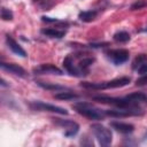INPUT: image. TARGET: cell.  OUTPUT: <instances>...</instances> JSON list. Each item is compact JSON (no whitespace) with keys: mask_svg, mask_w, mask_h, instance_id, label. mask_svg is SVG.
Listing matches in <instances>:
<instances>
[{"mask_svg":"<svg viewBox=\"0 0 147 147\" xmlns=\"http://www.w3.org/2000/svg\"><path fill=\"white\" fill-rule=\"evenodd\" d=\"M98 15V11L96 10H85V11H80L78 14V17L80 21L83 22H92Z\"/></svg>","mask_w":147,"mask_h":147,"instance_id":"5bb4252c","label":"cell"},{"mask_svg":"<svg viewBox=\"0 0 147 147\" xmlns=\"http://www.w3.org/2000/svg\"><path fill=\"white\" fill-rule=\"evenodd\" d=\"M136 85H138V86L147 85V74H146V75H142L141 77H139V78L136 80Z\"/></svg>","mask_w":147,"mask_h":147,"instance_id":"cb8c5ba5","label":"cell"},{"mask_svg":"<svg viewBox=\"0 0 147 147\" xmlns=\"http://www.w3.org/2000/svg\"><path fill=\"white\" fill-rule=\"evenodd\" d=\"M131 82L130 77H121L108 82H100V83H90V82H82L80 86L84 88H91V90H107V88H117L129 85Z\"/></svg>","mask_w":147,"mask_h":147,"instance_id":"6da1fadb","label":"cell"},{"mask_svg":"<svg viewBox=\"0 0 147 147\" xmlns=\"http://www.w3.org/2000/svg\"><path fill=\"white\" fill-rule=\"evenodd\" d=\"M138 71H139L140 74H146V72H147V62H146L144 65H141V67L138 69Z\"/></svg>","mask_w":147,"mask_h":147,"instance_id":"484cf974","label":"cell"},{"mask_svg":"<svg viewBox=\"0 0 147 147\" xmlns=\"http://www.w3.org/2000/svg\"><path fill=\"white\" fill-rule=\"evenodd\" d=\"M108 46V42H101V44H91V47H105Z\"/></svg>","mask_w":147,"mask_h":147,"instance_id":"4316f807","label":"cell"},{"mask_svg":"<svg viewBox=\"0 0 147 147\" xmlns=\"http://www.w3.org/2000/svg\"><path fill=\"white\" fill-rule=\"evenodd\" d=\"M63 67L64 69L71 75V76H75V77H82L84 76V74L79 70V68H76L74 65V61L71 59V56H67L64 60H63Z\"/></svg>","mask_w":147,"mask_h":147,"instance_id":"8fae6325","label":"cell"},{"mask_svg":"<svg viewBox=\"0 0 147 147\" xmlns=\"http://www.w3.org/2000/svg\"><path fill=\"white\" fill-rule=\"evenodd\" d=\"M41 33L45 34V36H47V37H51V38H57V39H60V38L64 37L65 31L49 28V29H42L41 30Z\"/></svg>","mask_w":147,"mask_h":147,"instance_id":"4fadbf2b","label":"cell"},{"mask_svg":"<svg viewBox=\"0 0 147 147\" xmlns=\"http://www.w3.org/2000/svg\"><path fill=\"white\" fill-rule=\"evenodd\" d=\"M107 57L116 65L122 64L129 60L130 52L125 48H117V49H109L106 52Z\"/></svg>","mask_w":147,"mask_h":147,"instance_id":"5b68a950","label":"cell"},{"mask_svg":"<svg viewBox=\"0 0 147 147\" xmlns=\"http://www.w3.org/2000/svg\"><path fill=\"white\" fill-rule=\"evenodd\" d=\"M31 108L36 109V110H42V111H49V113H55V114H60V115H68V110L59 107V106H54V105H49V103H45L41 101H33L30 103Z\"/></svg>","mask_w":147,"mask_h":147,"instance_id":"8992f818","label":"cell"},{"mask_svg":"<svg viewBox=\"0 0 147 147\" xmlns=\"http://www.w3.org/2000/svg\"><path fill=\"white\" fill-rule=\"evenodd\" d=\"M6 42H7L8 47H9V49H10L13 53H15L16 55H18V56H21V57H25V56H26V52L18 45V42H17L15 39H13L11 36H9V34L6 36Z\"/></svg>","mask_w":147,"mask_h":147,"instance_id":"9c48e42d","label":"cell"},{"mask_svg":"<svg viewBox=\"0 0 147 147\" xmlns=\"http://www.w3.org/2000/svg\"><path fill=\"white\" fill-rule=\"evenodd\" d=\"M72 108L79 115H82V116H84L86 118H90V119H101L106 115L105 110L102 111L101 109L94 108L92 105L85 103V102H77V103H75L72 106Z\"/></svg>","mask_w":147,"mask_h":147,"instance_id":"7a4b0ae2","label":"cell"},{"mask_svg":"<svg viewBox=\"0 0 147 147\" xmlns=\"http://www.w3.org/2000/svg\"><path fill=\"white\" fill-rule=\"evenodd\" d=\"M93 100L101 102V103H108V105H113L116 106L118 108H133L137 107L136 102H132L130 100H127L126 98L122 99V98H111V96H106V95H95L93 96Z\"/></svg>","mask_w":147,"mask_h":147,"instance_id":"277c9868","label":"cell"},{"mask_svg":"<svg viewBox=\"0 0 147 147\" xmlns=\"http://www.w3.org/2000/svg\"><path fill=\"white\" fill-rule=\"evenodd\" d=\"M54 98L59 100H72V99H78V95L72 92H60V93H56Z\"/></svg>","mask_w":147,"mask_h":147,"instance_id":"ffe728a7","label":"cell"},{"mask_svg":"<svg viewBox=\"0 0 147 147\" xmlns=\"http://www.w3.org/2000/svg\"><path fill=\"white\" fill-rule=\"evenodd\" d=\"M93 62H94V59H93V57H84L83 60L79 61L78 68H79V70L84 74V76L87 75V72H88V67H90Z\"/></svg>","mask_w":147,"mask_h":147,"instance_id":"9a60e30c","label":"cell"},{"mask_svg":"<svg viewBox=\"0 0 147 147\" xmlns=\"http://www.w3.org/2000/svg\"><path fill=\"white\" fill-rule=\"evenodd\" d=\"M37 84L45 88V90H52V91H64V90H69L65 86L62 85H57V84H49V83H44V82H37Z\"/></svg>","mask_w":147,"mask_h":147,"instance_id":"e0dca14e","label":"cell"},{"mask_svg":"<svg viewBox=\"0 0 147 147\" xmlns=\"http://www.w3.org/2000/svg\"><path fill=\"white\" fill-rule=\"evenodd\" d=\"M91 130L101 146H108L111 144V140H113L111 131L108 127H106L105 125L95 123V124L91 125Z\"/></svg>","mask_w":147,"mask_h":147,"instance_id":"3957f363","label":"cell"},{"mask_svg":"<svg viewBox=\"0 0 147 147\" xmlns=\"http://www.w3.org/2000/svg\"><path fill=\"white\" fill-rule=\"evenodd\" d=\"M0 67L3 69V70H7L14 75H17L20 77H25L26 76V71L18 64H15V63H5V62H1L0 63Z\"/></svg>","mask_w":147,"mask_h":147,"instance_id":"30bf717a","label":"cell"},{"mask_svg":"<svg viewBox=\"0 0 147 147\" xmlns=\"http://www.w3.org/2000/svg\"><path fill=\"white\" fill-rule=\"evenodd\" d=\"M147 7V0H137L136 2H133L130 7L131 10H139V9H142Z\"/></svg>","mask_w":147,"mask_h":147,"instance_id":"44dd1931","label":"cell"},{"mask_svg":"<svg viewBox=\"0 0 147 147\" xmlns=\"http://www.w3.org/2000/svg\"><path fill=\"white\" fill-rule=\"evenodd\" d=\"M146 62H147V55H146V54H139V55L133 60V62H132V68L136 69V70H138V69H139L141 65H144Z\"/></svg>","mask_w":147,"mask_h":147,"instance_id":"ac0fdd59","label":"cell"},{"mask_svg":"<svg viewBox=\"0 0 147 147\" xmlns=\"http://www.w3.org/2000/svg\"><path fill=\"white\" fill-rule=\"evenodd\" d=\"M1 18L3 21H11L13 20V13L9 9L2 7L1 8Z\"/></svg>","mask_w":147,"mask_h":147,"instance_id":"603a6c76","label":"cell"},{"mask_svg":"<svg viewBox=\"0 0 147 147\" xmlns=\"http://www.w3.org/2000/svg\"><path fill=\"white\" fill-rule=\"evenodd\" d=\"M114 40L118 41V42H126L130 40V34L126 31H117L116 33H114Z\"/></svg>","mask_w":147,"mask_h":147,"instance_id":"d6986e66","label":"cell"},{"mask_svg":"<svg viewBox=\"0 0 147 147\" xmlns=\"http://www.w3.org/2000/svg\"><path fill=\"white\" fill-rule=\"evenodd\" d=\"M53 119H54L55 124H57V125H60V126L65 129V132H64L65 137H74L79 130V125L74 121L61 119V118H53Z\"/></svg>","mask_w":147,"mask_h":147,"instance_id":"52a82bcc","label":"cell"},{"mask_svg":"<svg viewBox=\"0 0 147 147\" xmlns=\"http://www.w3.org/2000/svg\"><path fill=\"white\" fill-rule=\"evenodd\" d=\"M33 2L37 3L38 6H40L44 10H47L53 6V1L52 0H33Z\"/></svg>","mask_w":147,"mask_h":147,"instance_id":"7402d4cb","label":"cell"},{"mask_svg":"<svg viewBox=\"0 0 147 147\" xmlns=\"http://www.w3.org/2000/svg\"><path fill=\"white\" fill-rule=\"evenodd\" d=\"M110 126L121 133H131L134 130V126L132 124L123 123V122H111Z\"/></svg>","mask_w":147,"mask_h":147,"instance_id":"7c38bea8","label":"cell"},{"mask_svg":"<svg viewBox=\"0 0 147 147\" xmlns=\"http://www.w3.org/2000/svg\"><path fill=\"white\" fill-rule=\"evenodd\" d=\"M32 72L34 75H62V70L54 64L46 63V64H40L36 68H33Z\"/></svg>","mask_w":147,"mask_h":147,"instance_id":"ba28073f","label":"cell"},{"mask_svg":"<svg viewBox=\"0 0 147 147\" xmlns=\"http://www.w3.org/2000/svg\"><path fill=\"white\" fill-rule=\"evenodd\" d=\"M126 99L132 102H142V101H147V95L142 92H133L126 95Z\"/></svg>","mask_w":147,"mask_h":147,"instance_id":"2e32d148","label":"cell"},{"mask_svg":"<svg viewBox=\"0 0 147 147\" xmlns=\"http://www.w3.org/2000/svg\"><path fill=\"white\" fill-rule=\"evenodd\" d=\"M41 21L46 22V23H59L60 22L57 18H52V17H47V16H41Z\"/></svg>","mask_w":147,"mask_h":147,"instance_id":"d4e9b609","label":"cell"}]
</instances>
